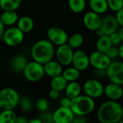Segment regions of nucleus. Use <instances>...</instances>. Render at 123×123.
Instances as JSON below:
<instances>
[{
    "instance_id": "obj_1",
    "label": "nucleus",
    "mask_w": 123,
    "mask_h": 123,
    "mask_svg": "<svg viewBox=\"0 0 123 123\" xmlns=\"http://www.w3.org/2000/svg\"><path fill=\"white\" fill-rule=\"evenodd\" d=\"M122 116V106L117 101H104L97 111V119L101 123H117Z\"/></svg>"
},
{
    "instance_id": "obj_2",
    "label": "nucleus",
    "mask_w": 123,
    "mask_h": 123,
    "mask_svg": "<svg viewBox=\"0 0 123 123\" xmlns=\"http://www.w3.org/2000/svg\"><path fill=\"white\" fill-rule=\"evenodd\" d=\"M31 54L33 61L44 65L53 59L55 54L54 45L48 39L39 40L33 45Z\"/></svg>"
},
{
    "instance_id": "obj_3",
    "label": "nucleus",
    "mask_w": 123,
    "mask_h": 123,
    "mask_svg": "<svg viewBox=\"0 0 123 123\" xmlns=\"http://www.w3.org/2000/svg\"><path fill=\"white\" fill-rule=\"evenodd\" d=\"M70 108L75 115L86 116L94 110L95 101L93 98L80 94L72 99Z\"/></svg>"
},
{
    "instance_id": "obj_4",
    "label": "nucleus",
    "mask_w": 123,
    "mask_h": 123,
    "mask_svg": "<svg viewBox=\"0 0 123 123\" xmlns=\"http://www.w3.org/2000/svg\"><path fill=\"white\" fill-rule=\"evenodd\" d=\"M20 96L12 88H4L0 90V109H15L19 104Z\"/></svg>"
},
{
    "instance_id": "obj_5",
    "label": "nucleus",
    "mask_w": 123,
    "mask_h": 123,
    "mask_svg": "<svg viewBox=\"0 0 123 123\" xmlns=\"http://www.w3.org/2000/svg\"><path fill=\"white\" fill-rule=\"evenodd\" d=\"M25 78L29 82H38L45 75L43 65L35 61L28 62L23 71Z\"/></svg>"
},
{
    "instance_id": "obj_6",
    "label": "nucleus",
    "mask_w": 123,
    "mask_h": 123,
    "mask_svg": "<svg viewBox=\"0 0 123 123\" xmlns=\"http://www.w3.org/2000/svg\"><path fill=\"white\" fill-rule=\"evenodd\" d=\"M106 75L111 83L123 85V62L114 61L106 70Z\"/></svg>"
},
{
    "instance_id": "obj_7",
    "label": "nucleus",
    "mask_w": 123,
    "mask_h": 123,
    "mask_svg": "<svg viewBox=\"0 0 123 123\" xmlns=\"http://www.w3.org/2000/svg\"><path fill=\"white\" fill-rule=\"evenodd\" d=\"M24 34L17 26H11L5 31L2 38L6 45L14 47L23 43Z\"/></svg>"
},
{
    "instance_id": "obj_8",
    "label": "nucleus",
    "mask_w": 123,
    "mask_h": 123,
    "mask_svg": "<svg viewBox=\"0 0 123 123\" xmlns=\"http://www.w3.org/2000/svg\"><path fill=\"white\" fill-rule=\"evenodd\" d=\"M73 53V49L68 43H65L57 46L55 49L54 56L59 63L62 66L68 67L72 63Z\"/></svg>"
},
{
    "instance_id": "obj_9",
    "label": "nucleus",
    "mask_w": 123,
    "mask_h": 123,
    "mask_svg": "<svg viewBox=\"0 0 123 123\" xmlns=\"http://www.w3.org/2000/svg\"><path fill=\"white\" fill-rule=\"evenodd\" d=\"M104 86L99 80L91 78L87 80L84 83L82 89L83 90L85 95L94 99L99 98L104 94Z\"/></svg>"
},
{
    "instance_id": "obj_10",
    "label": "nucleus",
    "mask_w": 123,
    "mask_h": 123,
    "mask_svg": "<svg viewBox=\"0 0 123 123\" xmlns=\"http://www.w3.org/2000/svg\"><path fill=\"white\" fill-rule=\"evenodd\" d=\"M48 40L54 46H60L67 43L68 39V35L67 32L62 28L52 26L47 30Z\"/></svg>"
},
{
    "instance_id": "obj_11",
    "label": "nucleus",
    "mask_w": 123,
    "mask_h": 123,
    "mask_svg": "<svg viewBox=\"0 0 123 123\" xmlns=\"http://www.w3.org/2000/svg\"><path fill=\"white\" fill-rule=\"evenodd\" d=\"M89 62L90 65L94 69L106 70V68L110 65L111 60L105 53L96 50L90 54Z\"/></svg>"
},
{
    "instance_id": "obj_12",
    "label": "nucleus",
    "mask_w": 123,
    "mask_h": 123,
    "mask_svg": "<svg viewBox=\"0 0 123 123\" xmlns=\"http://www.w3.org/2000/svg\"><path fill=\"white\" fill-rule=\"evenodd\" d=\"M71 65L79 71H84L90 65L89 56L84 51L77 50L73 53Z\"/></svg>"
},
{
    "instance_id": "obj_13",
    "label": "nucleus",
    "mask_w": 123,
    "mask_h": 123,
    "mask_svg": "<svg viewBox=\"0 0 123 123\" xmlns=\"http://www.w3.org/2000/svg\"><path fill=\"white\" fill-rule=\"evenodd\" d=\"M74 116L70 108L59 106L53 112L54 123H71Z\"/></svg>"
},
{
    "instance_id": "obj_14",
    "label": "nucleus",
    "mask_w": 123,
    "mask_h": 123,
    "mask_svg": "<svg viewBox=\"0 0 123 123\" xmlns=\"http://www.w3.org/2000/svg\"><path fill=\"white\" fill-rule=\"evenodd\" d=\"M83 22L87 29L89 31H95L101 27V17L100 15L93 11H90L83 15Z\"/></svg>"
},
{
    "instance_id": "obj_15",
    "label": "nucleus",
    "mask_w": 123,
    "mask_h": 123,
    "mask_svg": "<svg viewBox=\"0 0 123 123\" xmlns=\"http://www.w3.org/2000/svg\"><path fill=\"white\" fill-rule=\"evenodd\" d=\"M119 24L115 16L111 15H106L101 18V28L104 31L105 35H110L111 33L117 31Z\"/></svg>"
},
{
    "instance_id": "obj_16",
    "label": "nucleus",
    "mask_w": 123,
    "mask_h": 123,
    "mask_svg": "<svg viewBox=\"0 0 123 123\" xmlns=\"http://www.w3.org/2000/svg\"><path fill=\"white\" fill-rule=\"evenodd\" d=\"M104 93L110 100L117 101L123 96V88L121 85L110 83L104 88Z\"/></svg>"
},
{
    "instance_id": "obj_17",
    "label": "nucleus",
    "mask_w": 123,
    "mask_h": 123,
    "mask_svg": "<svg viewBox=\"0 0 123 123\" xmlns=\"http://www.w3.org/2000/svg\"><path fill=\"white\" fill-rule=\"evenodd\" d=\"M43 65L45 75L50 77L51 78L60 75L62 73L63 71L62 65L60 63H59L56 60L51 59Z\"/></svg>"
},
{
    "instance_id": "obj_18",
    "label": "nucleus",
    "mask_w": 123,
    "mask_h": 123,
    "mask_svg": "<svg viewBox=\"0 0 123 123\" xmlns=\"http://www.w3.org/2000/svg\"><path fill=\"white\" fill-rule=\"evenodd\" d=\"M18 15L15 10L3 11L0 15V20L6 27L14 26L18 20Z\"/></svg>"
},
{
    "instance_id": "obj_19",
    "label": "nucleus",
    "mask_w": 123,
    "mask_h": 123,
    "mask_svg": "<svg viewBox=\"0 0 123 123\" xmlns=\"http://www.w3.org/2000/svg\"><path fill=\"white\" fill-rule=\"evenodd\" d=\"M16 25L17 27L23 33L31 32L34 28L33 20L29 16H23L21 18H19Z\"/></svg>"
},
{
    "instance_id": "obj_20",
    "label": "nucleus",
    "mask_w": 123,
    "mask_h": 123,
    "mask_svg": "<svg viewBox=\"0 0 123 123\" xmlns=\"http://www.w3.org/2000/svg\"><path fill=\"white\" fill-rule=\"evenodd\" d=\"M82 90V86L77 81L69 82L68 83V85L65 89V96L70 99H73L80 95Z\"/></svg>"
},
{
    "instance_id": "obj_21",
    "label": "nucleus",
    "mask_w": 123,
    "mask_h": 123,
    "mask_svg": "<svg viewBox=\"0 0 123 123\" xmlns=\"http://www.w3.org/2000/svg\"><path fill=\"white\" fill-rule=\"evenodd\" d=\"M89 7L91 11L98 14H104L109 9L106 0H89Z\"/></svg>"
},
{
    "instance_id": "obj_22",
    "label": "nucleus",
    "mask_w": 123,
    "mask_h": 123,
    "mask_svg": "<svg viewBox=\"0 0 123 123\" xmlns=\"http://www.w3.org/2000/svg\"><path fill=\"white\" fill-rule=\"evenodd\" d=\"M28 61L27 58L21 54L15 56L12 59V67L14 71L17 73H23Z\"/></svg>"
},
{
    "instance_id": "obj_23",
    "label": "nucleus",
    "mask_w": 123,
    "mask_h": 123,
    "mask_svg": "<svg viewBox=\"0 0 123 123\" xmlns=\"http://www.w3.org/2000/svg\"><path fill=\"white\" fill-rule=\"evenodd\" d=\"M68 81L65 79V78L60 75L54 78H51V80L50 81V86L51 88L55 89L59 92L65 91L67 85H68Z\"/></svg>"
},
{
    "instance_id": "obj_24",
    "label": "nucleus",
    "mask_w": 123,
    "mask_h": 123,
    "mask_svg": "<svg viewBox=\"0 0 123 123\" xmlns=\"http://www.w3.org/2000/svg\"><path fill=\"white\" fill-rule=\"evenodd\" d=\"M62 75L65 78V79L68 83L73 82V81H77L78 79L80 78V71H79L78 69H76L73 66L72 67L68 66V68L62 71Z\"/></svg>"
},
{
    "instance_id": "obj_25",
    "label": "nucleus",
    "mask_w": 123,
    "mask_h": 123,
    "mask_svg": "<svg viewBox=\"0 0 123 123\" xmlns=\"http://www.w3.org/2000/svg\"><path fill=\"white\" fill-rule=\"evenodd\" d=\"M68 4L70 10L76 14L83 12L86 7V0H68Z\"/></svg>"
},
{
    "instance_id": "obj_26",
    "label": "nucleus",
    "mask_w": 123,
    "mask_h": 123,
    "mask_svg": "<svg viewBox=\"0 0 123 123\" xmlns=\"http://www.w3.org/2000/svg\"><path fill=\"white\" fill-rule=\"evenodd\" d=\"M17 116L14 109H2L0 111V123H14Z\"/></svg>"
},
{
    "instance_id": "obj_27",
    "label": "nucleus",
    "mask_w": 123,
    "mask_h": 123,
    "mask_svg": "<svg viewBox=\"0 0 123 123\" xmlns=\"http://www.w3.org/2000/svg\"><path fill=\"white\" fill-rule=\"evenodd\" d=\"M84 42V38L82 34L76 33L71 35L68 37L67 43L73 49H79Z\"/></svg>"
},
{
    "instance_id": "obj_28",
    "label": "nucleus",
    "mask_w": 123,
    "mask_h": 123,
    "mask_svg": "<svg viewBox=\"0 0 123 123\" xmlns=\"http://www.w3.org/2000/svg\"><path fill=\"white\" fill-rule=\"evenodd\" d=\"M111 46L113 45L111 44L109 37L107 35H104L98 37L96 43V50L104 53H105Z\"/></svg>"
},
{
    "instance_id": "obj_29",
    "label": "nucleus",
    "mask_w": 123,
    "mask_h": 123,
    "mask_svg": "<svg viewBox=\"0 0 123 123\" xmlns=\"http://www.w3.org/2000/svg\"><path fill=\"white\" fill-rule=\"evenodd\" d=\"M22 0H0V7L3 11L15 10L19 8Z\"/></svg>"
},
{
    "instance_id": "obj_30",
    "label": "nucleus",
    "mask_w": 123,
    "mask_h": 123,
    "mask_svg": "<svg viewBox=\"0 0 123 123\" xmlns=\"http://www.w3.org/2000/svg\"><path fill=\"white\" fill-rule=\"evenodd\" d=\"M18 105H20V109L23 111H29L33 108V102L31 98L27 96L20 97Z\"/></svg>"
},
{
    "instance_id": "obj_31",
    "label": "nucleus",
    "mask_w": 123,
    "mask_h": 123,
    "mask_svg": "<svg viewBox=\"0 0 123 123\" xmlns=\"http://www.w3.org/2000/svg\"><path fill=\"white\" fill-rule=\"evenodd\" d=\"M36 107L41 112L46 111L49 109V102L48 99L46 98H43V97L39 98L36 102Z\"/></svg>"
},
{
    "instance_id": "obj_32",
    "label": "nucleus",
    "mask_w": 123,
    "mask_h": 123,
    "mask_svg": "<svg viewBox=\"0 0 123 123\" xmlns=\"http://www.w3.org/2000/svg\"><path fill=\"white\" fill-rule=\"evenodd\" d=\"M109 9L113 12H117L123 7V0H106Z\"/></svg>"
},
{
    "instance_id": "obj_33",
    "label": "nucleus",
    "mask_w": 123,
    "mask_h": 123,
    "mask_svg": "<svg viewBox=\"0 0 123 123\" xmlns=\"http://www.w3.org/2000/svg\"><path fill=\"white\" fill-rule=\"evenodd\" d=\"M39 119L43 122V123H54L53 113L49 111L48 110L42 112Z\"/></svg>"
},
{
    "instance_id": "obj_34",
    "label": "nucleus",
    "mask_w": 123,
    "mask_h": 123,
    "mask_svg": "<svg viewBox=\"0 0 123 123\" xmlns=\"http://www.w3.org/2000/svg\"><path fill=\"white\" fill-rule=\"evenodd\" d=\"M105 54L107 55V56L111 60L112 59H115L117 57L119 56V50H118V48L114 46H111L106 52Z\"/></svg>"
},
{
    "instance_id": "obj_35",
    "label": "nucleus",
    "mask_w": 123,
    "mask_h": 123,
    "mask_svg": "<svg viewBox=\"0 0 123 123\" xmlns=\"http://www.w3.org/2000/svg\"><path fill=\"white\" fill-rule=\"evenodd\" d=\"M109 39L111 41V44L114 46L118 45L121 42L120 37H119V35L117 31H115V32L111 33L110 35H109Z\"/></svg>"
},
{
    "instance_id": "obj_36",
    "label": "nucleus",
    "mask_w": 123,
    "mask_h": 123,
    "mask_svg": "<svg viewBox=\"0 0 123 123\" xmlns=\"http://www.w3.org/2000/svg\"><path fill=\"white\" fill-rule=\"evenodd\" d=\"M115 18L117 19V21L121 27H123V7L121 8L119 10L116 12Z\"/></svg>"
},
{
    "instance_id": "obj_37",
    "label": "nucleus",
    "mask_w": 123,
    "mask_h": 123,
    "mask_svg": "<svg viewBox=\"0 0 123 123\" xmlns=\"http://www.w3.org/2000/svg\"><path fill=\"white\" fill-rule=\"evenodd\" d=\"M71 123H87V119L86 116L75 115Z\"/></svg>"
},
{
    "instance_id": "obj_38",
    "label": "nucleus",
    "mask_w": 123,
    "mask_h": 123,
    "mask_svg": "<svg viewBox=\"0 0 123 123\" xmlns=\"http://www.w3.org/2000/svg\"><path fill=\"white\" fill-rule=\"evenodd\" d=\"M71 101L72 99L68 98V96H65L60 100V106H63V107H70L71 105Z\"/></svg>"
},
{
    "instance_id": "obj_39",
    "label": "nucleus",
    "mask_w": 123,
    "mask_h": 123,
    "mask_svg": "<svg viewBox=\"0 0 123 123\" xmlns=\"http://www.w3.org/2000/svg\"><path fill=\"white\" fill-rule=\"evenodd\" d=\"M59 93H60L59 91L51 88V90L49 92V97L51 100H56L59 97Z\"/></svg>"
},
{
    "instance_id": "obj_40",
    "label": "nucleus",
    "mask_w": 123,
    "mask_h": 123,
    "mask_svg": "<svg viewBox=\"0 0 123 123\" xmlns=\"http://www.w3.org/2000/svg\"><path fill=\"white\" fill-rule=\"evenodd\" d=\"M14 123H28V119L24 116H17Z\"/></svg>"
},
{
    "instance_id": "obj_41",
    "label": "nucleus",
    "mask_w": 123,
    "mask_h": 123,
    "mask_svg": "<svg viewBox=\"0 0 123 123\" xmlns=\"http://www.w3.org/2000/svg\"><path fill=\"white\" fill-rule=\"evenodd\" d=\"M5 31V26L1 22V20H0V38H2V36H3Z\"/></svg>"
},
{
    "instance_id": "obj_42",
    "label": "nucleus",
    "mask_w": 123,
    "mask_h": 123,
    "mask_svg": "<svg viewBox=\"0 0 123 123\" xmlns=\"http://www.w3.org/2000/svg\"><path fill=\"white\" fill-rule=\"evenodd\" d=\"M95 32H96V34L97 35L98 37H100V36H102L105 35L104 31L102 30V28H101V27H100L99 28H98L96 31H95Z\"/></svg>"
},
{
    "instance_id": "obj_43",
    "label": "nucleus",
    "mask_w": 123,
    "mask_h": 123,
    "mask_svg": "<svg viewBox=\"0 0 123 123\" xmlns=\"http://www.w3.org/2000/svg\"><path fill=\"white\" fill-rule=\"evenodd\" d=\"M118 50H119V56L123 60V43H122V44L118 48Z\"/></svg>"
},
{
    "instance_id": "obj_44",
    "label": "nucleus",
    "mask_w": 123,
    "mask_h": 123,
    "mask_svg": "<svg viewBox=\"0 0 123 123\" xmlns=\"http://www.w3.org/2000/svg\"><path fill=\"white\" fill-rule=\"evenodd\" d=\"M28 123H43V122L39 118H34L28 120Z\"/></svg>"
},
{
    "instance_id": "obj_45",
    "label": "nucleus",
    "mask_w": 123,
    "mask_h": 123,
    "mask_svg": "<svg viewBox=\"0 0 123 123\" xmlns=\"http://www.w3.org/2000/svg\"><path fill=\"white\" fill-rule=\"evenodd\" d=\"M117 32H118V33L119 35L121 42L123 43V27H121L119 30H117Z\"/></svg>"
},
{
    "instance_id": "obj_46",
    "label": "nucleus",
    "mask_w": 123,
    "mask_h": 123,
    "mask_svg": "<svg viewBox=\"0 0 123 123\" xmlns=\"http://www.w3.org/2000/svg\"><path fill=\"white\" fill-rule=\"evenodd\" d=\"M117 123H123V119H120Z\"/></svg>"
}]
</instances>
